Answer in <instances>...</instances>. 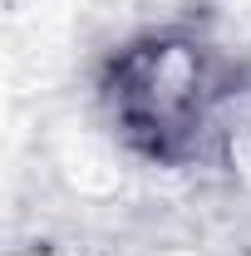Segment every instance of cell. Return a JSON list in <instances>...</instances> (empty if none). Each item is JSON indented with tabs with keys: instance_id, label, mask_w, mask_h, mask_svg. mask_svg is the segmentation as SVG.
Instances as JSON below:
<instances>
[{
	"instance_id": "6da1fadb",
	"label": "cell",
	"mask_w": 251,
	"mask_h": 256,
	"mask_svg": "<svg viewBox=\"0 0 251 256\" xmlns=\"http://www.w3.org/2000/svg\"><path fill=\"white\" fill-rule=\"evenodd\" d=\"M114 114L148 153H182L207 124V60L188 40H153L128 50L114 69Z\"/></svg>"
}]
</instances>
